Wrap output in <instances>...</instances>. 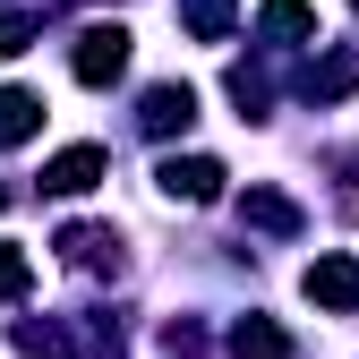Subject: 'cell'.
Instances as JSON below:
<instances>
[{
  "label": "cell",
  "mask_w": 359,
  "mask_h": 359,
  "mask_svg": "<svg viewBox=\"0 0 359 359\" xmlns=\"http://www.w3.org/2000/svg\"><path fill=\"white\" fill-rule=\"evenodd\" d=\"M154 189H163L171 205H214V197H222V163H214V154H163V163H154Z\"/></svg>",
  "instance_id": "1"
},
{
  "label": "cell",
  "mask_w": 359,
  "mask_h": 359,
  "mask_svg": "<svg viewBox=\"0 0 359 359\" xmlns=\"http://www.w3.org/2000/svg\"><path fill=\"white\" fill-rule=\"evenodd\" d=\"M69 69H77V86H111L128 69V26H86L77 52H69Z\"/></svg>",
  "instance_id": "2"
},
{
  "label": "cell",
  "mask_w": 359,
  "mask_h": 359,
  "mask_svg": "<svg viewBox=\"0 0 359 359\" xmlns=\"http://www.w3.org/2000/svg\"><path fill=\"white\" fill-rule=\"evenodd\" d=\"M299 291L317 308H334V317H359V257H317L299 274Z\"/></svg>",
  "instance_id": "3"
},
{
  "label": "cell",
  "mask_w": 359,
  "mask_h": 359,
  "mask_svg": "<svg viewBox=\"0 0 359 359\" xmlns=\"http://www.w3.org/2000/svg\"><path fill=\"white\" fill-rule=\"evenodd\" d=\"M60 257L77 265V274H120V231H103V222H69V231H60Z\"/></svg>",
  "instance_id": "4"
},
{
  "label": "cell",
  "mask_w": 359,
  "mask_h": 359,
  "mask_svg": "<svg viewBox=\"0 0 359 359\" xmlns=\"http://www.w3.org/2000/svg\"><path fill=\"white\" fill-rule=\"evenodd\" d=\"M240 222H248V231H274V240H299V231H308V214H299L283 189H248V197H240Z\"/></svg>",
  "instance_id": "5"
},
{
  "label": "cell",
  "mask_w": 359,
  "mask_h": 359,
  "mask_svg": "<svg viewBox=\"0 0 359 359\" xmlns=\"http://www.w3.org/2000/svg\"><path fill=\"white\" fill-rule=\"evenodd\" d=\"M95 180H103V146H69V154L43 163V189H52V197H86Z\"/></svg>",
  "instance_id": "6"
},
{
  "label": "cell",
  "mask_w": 359,
  "mask_h": 359,
  "mask_svg": "<svg viewBox=\"0 0 359 359\" xmlns=\"http://www.w3.org/2000/svg\"><path fill=\"white\" fill-rule=\"evenodd\" d=\"M257 34L265 43H317V9L308 0H257Z\"/></svg>",
  "instance_id": "7"
},
{
  "label": "cell",
  "mask_w": 359,
  "mask_h": 359,
  "mask_svg": "<svg viewBox=\"0 0 359 359\" xmlns=\"http://www.w3.org/2000/svg\"><path fill=\"white\" fill-rule=\"evenodd\" d=\"M189 120H197V95H189V86H154L146 111H137L146 137H171V128H189Z\"/></svg>",
  "instance_id": "8"
},
{
  "label": "cell",
  "mask_w": 359,
  "mask_h": 359,
  "mask_svg": "<svg viewBox=\"0 0 359 359\" xmlns=\"http://www.w3.org/2000/svg\"><path fill=\"white\" fill-rule=\"evenodd\" d=\"M231 359H291V334L274 317H240L231 325Z\"/></svg>",
  "instance_id": "9"
},
{
  "label": "cell",
  "mask_w": 359,
  "mask_h": 359,
  "mask_svg": "<svg viewBox=\"0 0 359 359\" xmlns=\"http://www.w3.org/2000/svg\"><path fill=\"white\" fill-rule=\"evenodd\" d=\"M43 128V95H26V86H0V146H26Z\"/></svg>",
  "instance_id": "10"
},
{
  "label": "cell",
  "mask_w": 359,
  "mask_h": 359,
  "mask_svg": "<svg viewBox=\"0 0 359 359\" xmlns=\"http://www.w3.org/2000/svg\"><path fill=\"white\" fill-rule=\"evenodd\" d=\"M299 86H308V103H334V95H351V86H359V52H334V60H317Z\"/></svg>",
  "instance_id": "11"
},
{
  "label": "cell",
  "mask_w": 359,
  "mask_h": 359,
  "mask_svg": "<svg viewBox=\"0 0 359 359\" xmlns=\"http://www.w3.org/2000/svg\"><path fill=\"white\" fill-rule=\"evenodd\" d=\"M180 18H189L197 43H222V34H231V0H180Z\"/></svg>",
  "instance_id": "12"
},
{
  "label": "cell",
  "mask_w": 359,
  "mask_h": 359,
  "mask_svg": "<svg viewBox=\"0 0 359 359\" xmlns=\"http://www.w3.org/2000/svg\"><path fill=\"white\" fill-rule=\"evenodd\" d=\"M26 283H34V257L18 240H0V299H26Z\"/></svg>",
  "instance_id": "13"
},
{
  "label": "cell",
  "mask_w": 359,
  "mask_h": 359,
  "mask_svg": "<svg viewBox=\"0 0 359 359\" xmlns=\"http://www.w3.org/2000/svg\"><path fill=\"white\" fill-rule=\"evenodd\" d=\"M18 351H26V359H69V334H60V325H34V317H26V325H18Z\"/></svg>",
  "instance_id": "14"
},
{
  "label": "cell",
  "mask_w": 359,
  "mask_h": 359,
  "mask_svg": "<svg viewBox=\"0 0 359 359\" xmlns=\"http://www.w3.org/2000/svg\"><path fill=\"white\" fill-rule=\"evenodd\" d=\"M34 43V18H18V9H0V60H18Z\"/></svg>",
  "instance_id": "15"
},
{
  "label": "cell",
  "mask_w": 359,
  "mask_h": 359,
  "mask_svg": "<svg viewBox=\"0 0 359 359\" xmlns=\"http://www.w3.org/2000/svg\"><path fill=\"white\" fill-rule=\"evenodd\" d=\"M0 205H9V189H0Z\"/></svg>",
  "instance_id": "16"
},
{
  "label": "cell",
  "mask_w": 359,
  "mask_h": 359,
  "mask_svg": "<svg viewBox=\"0 0 359 359\" xmlns=\"http://www.w3.org/2000/svg\"><path fill=\"white\" fill-rule=\"evenodd\" d=\"M351 9H359V0H351Z\"/></svg>",
  "instance_id": "17"
}]
</instances>
